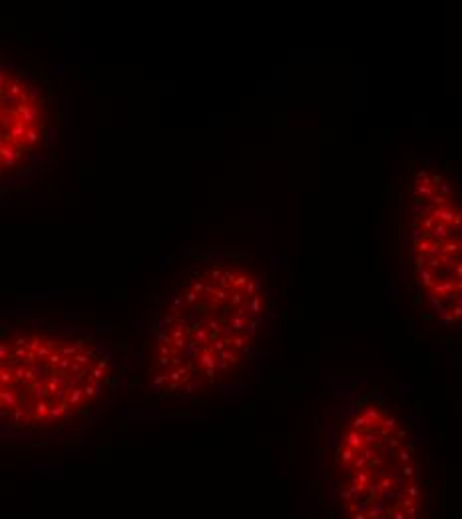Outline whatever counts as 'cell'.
I'll use <instances>...</instances> for the list:
<instances>
[{"instance_id":"1","label":"cell","mask_w":462,"mask_h":519,"mask_svg":"<svg viewBox=\"0 0 462 519\" xmlns=\"http://www.w3.org/2000/svg\"><path fill=\"white\" fill-rule=\"evenodd\" d=\"M279 318V294L245 256L219 250L189 264L146 322L136 377L155 403L213 405L261 373Z\"/></svg>"},{"instance_id":"2","label":"cell","mask_w":462,"mask_h":519,"mask_svg":"<svg viewBox=\"0 0 462 519\" xmlns=\"http://www.w3.org/2000/svg\"><path fill=\"white\" fill-rule=\"evenodd\" d=\"M132 332L86 314L0 312V451L90 435L136 379Z\"/></svg>"},{"instance_id":"3","label":"cell","mask_w":462,"mask_h":519,"mask_svg":"<svg viewBox=\"0 0 462 519\" xmlns=\"http://www.w3.org/2000/svg\"><path fill=\"white\" fill-rule=\"evenodd\" d=\"M315 491L327 519H435L437 465L407 397L365 379L329 385L317 417Z\"/></svg>"},{"instance_id":"4","label":"cell","mask_w":462,"mask_h":519,"mask_svg":"<svg viewBox=\"0 0 462 519\" xmlns=\"http://www.w3.org/2000/svg\"><path fill=\"white\" fill-rule=\"evenodd\" d=\"M409 276L423 312L461 322V192L453 172L423 160L409 184Z\"/></svg>"},{"instance_id":"5","label":"cell","mask_w":462,"mask_h":519,"mask_svg":"<svg viewBox=\"0 0 462 519\" xmlns=\"http://www.w3.org/2000/svg\"><path fill=\"white\" fill-rule=\"evenodd\" d=\"M64 108L54 82L0 46V200L34 188L58 158Z\"/></svg>"}]
</instances>
